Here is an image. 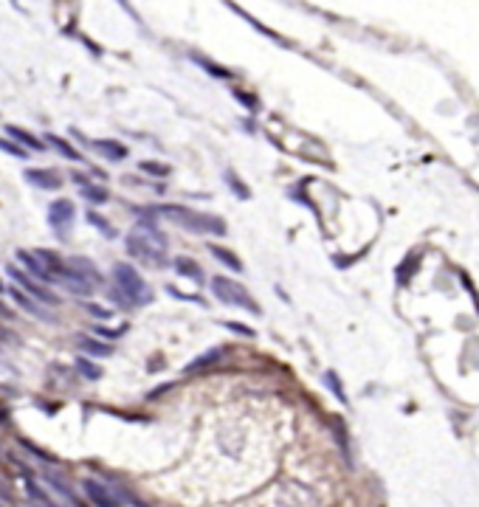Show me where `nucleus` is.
<instances>
[{"instance_id": "nucleus-8", "label": "nucleus", "mask_w": 479, "mask_h": 507, "mask_svg": "<svg viewBox=\"0 0 479 507\" xmlns=\"http://www.w3.org/2000/svg\"><path fill=\"white\" fill-rule=\"evenodd\" d=\"M56 282H63V288H65V290H71V293H76V296H91V293H94V285L87 282L79 271L68 268V265H65V271L59 274V279H56Z\"/></svg>"}, {"instance_id": "nucleus-16", "label": "nucleus", "mask_w": 479, "mask_h": 507, "mask_svg": "<svg viewBox=\"0 0 479 507\" xmlns=\"http://www.w3.org/2000/svg\"><path fill=\"white\" fill-rule=\"evenodd\" d=\"M34 257H37V259L43 262V268H45V271H48V274H51L54 279H59V274H63V271H65V262H63V259H59V254H56V251L40 248V251H34Z\"/></svg>"}, {"instance_id": "nucleus-11", "label": "nucleus", "mask_w": 479, "mask_h": 507, "mask_svg": "<svg viewBox=\"0 0 479 507\" xmlns=\"http://www.w3.org/2000/svg\"><path fill=\"white\" fill-rule=\"evenodd\" d=\"M17 262L25 268V271H28V277H34L37 282H45V285H48V282H56V279L45 271V268H43V262L34 257V251H25V248H23V251H17Z\"/></svg>"}, {"instance_id": "nucleus-28", "label": "nucleus", "mask_w": 479, "mask_h": 507, "mask_svg": "<svg viewBox=\"0 0 479 507\" xmlns=\"http://www.w3.org/2000/svg\"><path fill=\"white\" fill-rule=\"evenodd\" d=\"M141 169H144L147 175H156V177L169 175V166H167V164H156V161H144V164H141Z\"/></svg>"}, {"instance_id": "nucleus-32", "label": "nucleus", "mask_w": 479, "mask_h": 507, "mask_svg": "<svg viewBox=\"0 0 479 507\" xmlns=\"http://www.w3.org/2000/svg\"><path fill=\"white\" fill-rule=\"evenodd\" d=\"M0 507H3V504H0Z\"/></svg>"}, {"instance_id": "nucleus-31", "label": "nucleus", "mask_w": 479, "mask_h": 507, "mask_svg": "<svg viewBox=\"0 0 479 507\" xmlns=\"http://www.w3.org/2000/svg\"><path fill=\"white\" fill-rule=\"evenodd\" d=\"M87 310H91V313H96V316H102V319L107 316V310H102V308H96V305H87Z\"/></svg>"}, {"instance_id": "nucleus-25", "label": "nucleus", "mask_w": 479, "mask_h": 507, "mask_svg": "<svg viewBox=\"0 0 479 507\" xmlns=\"http://www.w3.org/2000/svg\"><path fill=\"white\" fill-rule=\"evenodd\" d=\"M195 63H198V65H203V68H209V71H212V76H217V79H231V76H234L231 71H226V68L215 65V63H212V59H203V56H195Z\"/></svg>"}, {"instance_id": "nucleus-3", "label": "nucleus", "mask_w": 479, "mask_h": 507, "mask_svg": "<svg viewBox=\"0 0 479 507\" xmlns=\"http://www.w3.org/2000/svg\"><path fill=\"white\" fill-rule=\"evenodd\" d=\"M113 277H116V290L125 296L127 305H149L153 302V290H149V285L141 279V274L133 265L118 262L113 268Z\"/></svg>"}, {"instance_id": "nucleus-9", "label": "nucleus", "mask_w": 479, "mask_h": 507, "mask_svg": "<svg viewBox=\"0 0 479 507\" xmlns=\"http://www.w3.org/2000/svg\"><path fill=\"white\" fill-rule=\"evenodd\" d=\"M23 175H25V181L37 189H59L63 186V177L54 169H25Z\"/></svg>"}, {"instance_id": "nucleus-24", "label": "nucleus", "mask_w": 479, "mask_h": 507, "mask_svg": "<svg viewBox=\"0 0 479 507\" xmlns=\"http://www.w3.org/2000/svg\"><path fill=\"white\" fill-rule=\"evenodd\" d=\"M0 153H9V155H14V158H25V155H28L25 147H20V144L12 141V138H0Z\"/></svg>"}, {"instance_id": "nucleus-21", "label": "nucleus", "mask_w": 479, "mask_h": 507, "mask_svg": "<svg viewBox=\"0 0 479 507\" xmlns=\"http://www.w3.org/2000/svg\"><path fill=\"white\" fill-rule=\"evenodd\" d=\"M223 355H226L223 349H209L206 355H200V358H195V361H192V364H189L187 369H189V372H198V369H206V367H212L215 361H220V358H223Z\"/></svg>"}, {"instance_id": "nucleus-10", "label": "nucleus", "mask_w": 479, "mask_h": 507, "mask_svg": "<svg viewBox=\"0 0 479 507\" xmlns=\"http://www.w3.org/2000/svg\"><path fill=\"white\" fill-rule=\"evenodd\" d=\"M85 144L91 147L94 153H99L102 158H107V161H122V158H127V147H125V144H118V141L96 138V141H85Z\"/></svg>"}, {"instance_id": "nucleus-4", "label": "nucleus", "mask_w": 479, "mask_h": 507, "mask_svg": "<svg viewBox=\"0 0 479 507\" xmlns=\"http://www.w3.org/2000/svg\"><path fill=\"white\" fill-rule=\"evenodd\" d=\"M212 293H215V299H220V302H226L231 308H240L246 313L259 316V305L251 299V293L240 282L228 279V277H212Z\"/></svg>"}, {"instance_id": "nucleus-12", "label": "nucleus", "mask_w": 479, "mask_h": 507, "mask_svg": "<svg viewBox=\"0 0 479 507\" xmlns=\"http://www.w3.org/2000/svg\"><path fill=\"white\" fill-rule=\"evenodd\" d=\"M9 293H12L14 305H17L20 310H25L28 316H37V319H43V321H54V316H51V313H45V310L40 308V302H37V299H32V296H28V293H23L20 288H12Z\"/></svg>"}, {"instance_id": "nucleus-2", "label": "nucleus", "mask_w": 479, "mask_h": 507, "mask_svg": "<svg viewBox=\"0 0 479 507\" xmlns=\"http://www.w3.org/2000/svg\"><path fill=\"white\" fill-rule=\"evenodd\" d=\"M127 251L133 257H141L147 262H164V254H167V237L164 231L153 223V217H144L136 223V228L127 234Z\"/></svg>"}, {"instance_id": "nucleus-6", "label": "nucleus", "mask_w": 479, "mask_h": 507, "mask_svg": "<svg viewBox=\"0 0 479 507\" xmlns=\"http://www.w3.org/2000/svg\"><path fill=\"white\" fill-rule=\"evenodd\" d=\"M74 223V203L71 200H54L48 206V226L56 234H65V228H71Z\"/></svg>"}, {"instance_id": "nucleus-20", "label": "nucleus", "mask_w": 479, "mask_h": 507, "mask_svg": "<svg viewBox=\"0 0 479 507\" xmlns=\"http://www.w3.org/2000/svg\"><path fill=\"white\" fill-rule=\"evenodd\" d=\"M23 485H25V493L32 496V499H34L40 507H56V504H54V499H51V496H45V493L40 490V485L32 479V476H25V479H23Z\"/></svg>"}, {"instance_id": "nucleus-7", "label": "nucleus", "mask_w": 479, "mask_h": 507, "mask_svg": "<svg viewBox=\"0 0 479 507\" xmlns=\"http://www.w3.org/2000/svg\"><path fill=\"white\" fill-rule=\"evenodd\" d=\"M85 493H87V499H91L96 507H122L118 504V499H116V493L113 490H107L99 479H85Z\"/></svg>"}, {"instance_id": "nucleus-14", "label": "nucleus", "mask_w": 479, "mask_h": 507, "mask_svg": "<svg viewBox=\"0 0 479 507\" xmlns=\"http://www.w3.org/2000/svg\"><path fill=\"white\" fill-rule=\"evenodd\" d=\"M6 133H9V138H12V141H17L20 147H25V150H34V153L45 150V144H43V141H37V136H34V133H28V130H23V127L9 125V127H6Z\"/></svg>"}, {"instance_id": "nucleus-15", "label": "nucleus", "mask_w": 479, "mask_h": 507, "mask_svg": "<svg viewBox=\"0 0 479 507\" xmlns=\"http://www.w3.org/2000/svg\"><path fill=\"white\" fill-rule=\"evenodd\" d=\"M68 268H74V271H79V274H82L87 282H91L94 288H96V285H102V274H99V268H96L94 262H87L85 257H71Z\"/></svg>"}, {"instance_id": "nucleus-26", "label": "nucleus", "mask_w": 479, "mask_h": 507, "mask_svg": "<svg viewBox=\"0 0 479 507\" xmlns=\"http://www.w3.org/2000/svg\"><path fill=\"white\" fill-rule=\"evenodd\" d=\"M82 195L91 200V203H96V206H102L105 200H107V192L102 189V186H94V184H87V186H82Z\"/></svg>"}, {"instance_id": "nucleus-23", "label": "nucleus", "mask_w": 479, "mask_h": 507, "mask_svg": "<svg viewBox=\"0 0 479 507\" xmlns=\"http://www.w3.org/2000/svg\"><path fill=\"white\" fill-rule=\"evenodd\" d=\"M76 369H79V375H82V378H87V380L102 378V369L91 361V358H79V361H76Z\"/></svg>"}, {"instance_id": "nucleus-29", "label": "nucleus", "mask_w": 479, "mask_h": 507, "mask_svg": "<svg viewBox=\"0 0 479 507\" xmlns=\"http://www.w3.org/2000/svg\"><path fill=\"white\" fill-rule=\"evenodd\" d=\"M226 177H228V181L234 184V192H237L240 197H248V192H246V189H243V184H240V181H237V177H234V172H226Z\"/></svg>"}, {"instance_id": "nucleus-1", "label": "nucleus", "mask_w": 479, "mask_h": 507, "mask_svg": "<svg viewBox=\"0 0 479 507\" xmlns=\"http://www.w3.org/2000/svg\"><path fill=\"white\" fill-rule=\"evenodd\" d=\"M156 212L164 220H169L172 226L184 228L189 234H215V237H223L226 234V223L220 217L203 215V212H198V208H189V206H172L169 203V206H158Z\"/></svg>"}, {"instance_id": "nucleus-27", "label": "nucleus", "mask_w": 479, "mask_h": 507, "mask_svg": "<svg viewBox=\"0 0 479 507\" xmlns=\"http://www.w3.org/2000/svg\"><path fill=\"white\" fill-rule=\"evenodd\" d=\"M87 220H91V223H94V226H96V228H99L105 237H116L113 226H110V223H107V220H105L99 212H94V208H91V212H87Z\"/></svg>"}, {"instance_id": "nucleus-17", "label": "nucleus", "mask_w": 479, "mask_h": 507, "mask_svg": "<svg viewBox=\"0 0 479 507\" xmlns=\"http://www.w3.org/2000/svg\"><path fill=\"white\" fill-rule=\"evenodd\" d=\"M45 141H48V144H51V147H54V150H56L59 155H63V158H68V161H76V164H82V153L76 150V147H74V144H68L65 138H59V136L48 133V136H45Z\"/></svg>"}, {"instance_id": "nucleus-18", "label": "nucleus", "mask_w": 479, "mask_h": 507, "mask_svg": "<svg viewBox=\"0 0 479 507\" xmlns=\"http://www.w3.org/2000/svg\"><path fill=\"white\" fill-rule=\"evenodd\" d=\"M175 268H178V274H184L187 279H192V282H203V271H200V265H198L195 259H189V257H178V259H175Z\"/></svg>"}, {"instance_id": "nucleus-13", "label": "nucleus", "mask_w": 479, "mask_h": 507, "mask_svg": "<svg viewBox=\"0 0 479 507\" xmlns=\"http://www.w3.org/2000/svg\"><path fill=\"white\" fill-rule=\"evenodd\" d=\"M43 479H45V485H51L59 496L65 499V504H74V507L79 504V501H76V496H74V490H71V485H68L56 471H45V473H43Z\"/></svg>"}, {"instance_id": "nucleus-30", "label": "nucleus", "mask_w": 479, "mask_h": 507, "mask_svg": "<svg viewBox=\"0 0 479 507\" xmlns=\"http://www.w3.org/2000/svg\"><path fill=\"white\" fill-rule=\"evenodd\" d=\"M169 293H172V296H178V299H187V302H200V299H198V296H189V293H181V290H178V288H169Z\"/></svg>"}, {"instance_id": "nucleus-22", "label": "nucleus", "mask_w": 479, "mask_h": 507, "mask_svg": "<svg viewBox=\"0 0 479 507\" xmlns=\"http://www.w3.org/2000/svg\"><path fill=\"white\" fill-rule=\"evenodd\" d=\"M212 254H215V259H220L223 265H228L234 274H240V271H243V262H240V259L234 257V251H228V248H220V246H212Z\"/></svg>"}, {"instance_id": "nucleus-5", "label": "nucleus", "mask_w": 479, "mask_h": 507, "mask_svg": "<svg viewBox=\"0 0 479 507\" xmlns=\"http://www.w3.org/2000/svg\"><path fill=\"white\" fill-rule=\"evenodd\" d=\"M9 277L14 279V285H17L23 293H28V296H32V299H37L40 305H51V308H56L59 302H63V299H59V296H56L54 290H48L45 285H40L34 277H28L25 271H17V268H9Z\"/></svg>"}, {"instance_id": "nucleus-19", "label": "nucleus", "mask_w": 479, "mask_h": 507, "mask_svg": "<svg viewBox=\"0 0 479 507\" xmlns=\"http://www.w3.org/2000/svg\"><path fill=\"white\" fill-rule=\"evenodd\" d=\"M79 347H82L87 355H94V358H107V355L113 352L107 344H102V341H96V338H91V336H82V338H79Z\"/></svg>"}]
</instances>
